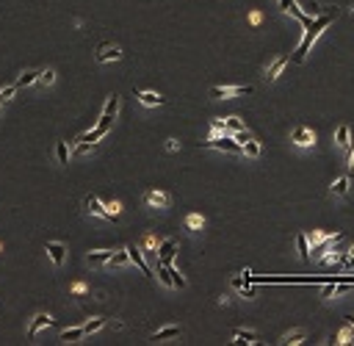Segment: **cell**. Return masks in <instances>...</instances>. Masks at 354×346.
<instances>
[{"mask_svg": "<svg viewBox=\"0 0 354 346\" xmlns=\"http://www.w3.org/2000/svg\"><path fill=\"white\" fill-rule=\"evenodd\" d=\"M332 20H335V11H332V9H324L321 14L316 17V20H307V22H304V28H307V31H304L302 45H299L296 53H293V61L302 64L304 58H307V53H310V48H313V42H316V39L321 36L324 28H329V22H332Z\"/></svg>", "mask_w": 354, "mask_h": 346, "instance_id": "1", "label": "cell"}, {"mask_svg": "<svg viewBox=\"0 0 354 346\" xmlns=\"http://www.w3.org/2000/svg\"><path fill=\"white\" fill-rule=\"evenodd\" d=\"M205 147H210V150H222V152H235L238 155L241 152V144L235 142V139H227V133L224 136H210L208 142H202Z\"/></svg>", "mask_w": 354, "mask_h": 346, "instance_id": "2", "label": "cell"}, {"mask_svg": "<svg viewBox=\"0 0 354 346\" xmlns=\"http://www.w3.org/2000/svg\"><path fill=\"white\" fill-rule=\"evenodd\" d=\"M291 142L296 144V147H316V133L304 125H296L291 131Z\"/></svg>", "mask_w": 354, "mask_h": 346, "instance_id": "3", "label": "cell"}, {"mask_svg": "<svg viewBox=\"0 0 354 346\" xmlns=\"http://www.w3.org/2000/svg\"><path fill=\"white\" fill-rule=\"evenodd\" d=\"M174 255H177V241H174V238H166V241H161V244H158L155 257L163 263V266H169V263L174 261Z\"/></svg>", "mask_w": 354, "mask_h": 346, "instance_id": "4", "label": "cell"}, {"mask_svg": "<svg viewBox=\"0 0 354 346\" xmlns=\"http://www.w3.org/2000/svg\"><path fill=\"white\" fill-rule=\"evenodd\" d=\"M241 95H252V86H213L210 97H241Z\"/></svg>", "mask_w": 354, "mask_h": 346, "instance_id": "5", "label": "cell"}, {"mask_svg": "<svg viewBox=\"0 0 354 346\" xmlns=\"http://www.w3.org/2000/svg\"><path fill=\"white\" fill-rule=\"evenodd\" d=\"M86 208H88V210H92V213H94V216H100V219H108V222H114V219H116V216H114V213H111V210H108V208H105V205H103V202H100V199H97V197H94V194H88V197H86Z\"/></svg>", "mask_w": 354, "mask_h": 346, "instance_id": "6", "label": "cell"}, {"mask_svg": "<svg viewBox=\"0 0 354 346\" xmlns=\"http://www.w3.org/2000/svg\"><path fill=\"white\" fill-rule=\"evenodd\" d=\"M122 58V50L116 45H100L97 48V61L105 64V61H119Z\"/></svg>", "mask_w": 354, "mask_h": 346, "instance_id": "7", "label": "cell"}, {"mask_svg": "<svg viewBox=\"0 0 354 346\" xmlns=\"http://www.w3.org/2000/svg\"><path fill=\"white\" fill-rule=\"evenodd\" d=\"M127 257H130V263H136V266L141 269V274L152 277V266L144 261V255H141V249H139V247H127Z\"/></svg>", "mask_w": 354, "mask_h": 346, "instance_id": "8", "label": "cell"}, {"mask_svg": "<svg viewBox=\"0 0 354 346\" xmlns=\"http://www.w3.org/2000/svg\"><path fill=\"white\" fill-rule=\"evenodd\" d=\"M144 202L147 205H152V208H169V194L166 191H147L144 194Z\"/></svg>", "mask_w": 354, "mask_h": 346, "instance_id": "9", "label": "cell"}, {"mask_svg": "<svg viewBox=\"0 0 354 346\" xmlns=\"http://www.w3.org/2000/svg\"><path fill=\"white\" fill-rule=\"evenodd\" d=\"M338 241H340V233H329V236H327V238H321V241L316 244V249H310V252L318 257V261H321V255H324V252H327L329 247H335Z\"/></svg>", "mask_w": 354, "mask_h": 346, "instance_id": "10", "label": "cell"}, {"mask_svg": "<svg viewBox=\"0 0 354 346\" xmlns=\"http://www.w3.org/2000/svg\"><path fill=\"white\" fill-rule=\"evenodd\" d=\"M288 67V56H277L274 61H271V67H269V72H266V78H269V83L271 80H277L282 75V69Z\"/></svg>", "mask_w": 354, "mask_h": 346, "instance_id": "11", "label": "cell"}, {"mask_svg": "<svg viewBox=\"0 0 354 346\" xmlns=\"http://www.w3.org/2000/svg\"><path fill=\"white\" fill-rule=\"evenodd\" d=\"M335 144H338L340 150H349L351 147V131H349V125L335 127Z\"/></svg>", "mask_w": 354, "mask_h": 346, "instance_id": "12", "label": "cell"}, {"mask_svg": "<svg viewBox=\"0 0 354 346\" xmlns=\"http://www.w3.org/2000/svg\"><path fill=\"white\" fill-rule=\"evenodd\" d=\"M53 324V319L47 313H39L36 319L31 321V330H28V338H36L39 335V330H45V327H50Z\"/></svg>", "mask_w": 354, "mask_h": 346, "instance_id": "13", "label": "cell"}, {"mask_svg": "<svg viewBox=\"0 0 354 346\" xmlns=\"http://www.w3.org/2000/svg\"><path fill=\"white\" fill-rule=\"evenodd\" d=\"M177 335H180V327H177V324H169V327H163V330H158L155 335L150 338V341H152V343H161V341H169V338H177Z\"/></svg>", "mask_w": 354, "mask_h": 346, "instance_id": "14", "label": "cell"}, {"mask_svg": "<svg viewBox=\"0 0 354 346\" xmlns=\"http://www.w3.org/2000/svg\"><path fill=\"white\" fill-rule=\"evenodd\" d=\"M241 155H246V158H260V142H255V139H246L244 144H241Z\"/></svg>", "mask_w": 354, "mask_h": 346, "instance_id": "15", "label": "cell"}, {"mask_svg": "<svg viewBox=\"0 0 354 346\" xmlns=\"http://www.w3.org/2000/svg\"><path fill=\"white\" fill-rule=\"evenodd\" d=\"M47 255H50V261L56 266H61L64 257H67V249H64V244H47Z\"/></svg>", "mask_w": 354, "mask_h": 346, "instance_id": "16", "label": "cell"}, {"mask_svg": "<svg viewBox=\"0 0 354 346\" xmlns=\"http://www.w3.org/2000/svg\"><path fill=\"white\" fill-rule=\"evenodd\" d=\"M349 186H351V183H349V178L343 175V178H338L332 186H329V191H332L335 197H346V194H349Z\"/></svg>", "mask_w": 354, "mask_h": 346, "instance_id": "17", "label": "cell"}, {"mask_svg": "<svg viewBox=\"0 0 354 346\" xmlns=\"http://www.w3.org/2000/svg\"><path fill=\"white\" fill-rule=\"evenodd\" d=\"M136 97H139L144 105H150V108L152 105H163V97L155 95V92H136Z\"/></svg>", "mask_w": 354, "mask_h": 346, "instance_id": "18", "label": "cell"}, {"mask_svg": "<svg viewBox=\"0 0 354 346\" xmlns=\"http://www.w3.org/2000/svg\"><path fill=\"white\" fill-rule=\"evenodd\" d=\"M114 255V252H108V249H100V252H92L88 255V266H105L108 263V257Z\"/></svg>", "mask_w": 354, "mask_h": 346, "instance_id": "19", "label": "cell"}, {"mask_svg": "<svg viewBox=\"0 0 354 346\" xmlns=\"http://www.w3.org/2000/svg\"><path fill=\"white\" fill-rule=\"evenodd\" d=\"M296 249H299V257H302V261H310V241H307L304 233L296 236Z\"/></svg>", "mask_w": 354, "mask_h": 346, "instance_id": "20", "label": "cell"}, {"mask_svg": "<svg viewBox=\"0 0 354 346\" xmlns=\"http://www.w3.org/2000/svg\"><path fill=\"white\" fill-rule=\"evenodd\" d=\"M86 332H83V327H72V330H64L61 332V341L64 343H75V341H80Z\"/></svg>", "mask_w": 354, "mask_h": 346, "instance_id": "21", "label": "cell"}, {"mask_svg": "<svg viewBox=\"0 0 354 346\" xmlns=\"http://www.w3.org/2000/svg\"><path fill=\"white\" fill-rule=\"evenodd\" d=\"M233 338L238 343H257V335L252 330H233Z\"/></svg>", "mask_w": 354, "mask_h": 346, "instance_id": "22", "label": "cell"}, {"mask_svg": "<svg viewBox=\"0 0 354 346\" xmlns=\"http://www.w3.org/2000/svg\"><path fill=\"white\" fill-rule=\"evenodd\" d=\"M105 133H108V131H105V127H94V131H88V133H83V136H80L78 139V142H86V144H94V142H97V139H103L105 136Z\"/></svg>", "mask_w": 354, "mask_h": 346, "instance_id": "23", "label": "cell"}, {"mask_svg": "<svg viewBox=\"0 0 354 346\" xmlns=\"http://www.w3.org/2000/svg\"><path fill=\"white\" fill-rule=\"evenodd\" d=\"M224 127H227V133H238V131H244V119H241V116H227V119H224Z\"/></svg>", "mask_w": 354, "mask_h": 346, "instance_id": "24", "label": "cell"}, {"mask_svg": "<svg viewBox=\"0 0 354 346\" xmlns=\"http://www.w3.org/2000/svg\"><path fill=\"white\" fill-rule=\"evenodd\" d=\"M105 324H108V319H92V321H86V324H83V332H86V335H92V332L103 330Z\"/></svg>", "mask_w": 354, "mask_h": 346, "instance_id": "25", "label": "cell"}, {"mask_svg": "<svg viewBox=\"0 0 354 346\" xmlns=\"http://www.w3.org/2000/svg\"><path fill=\"white\" fill-rule=\"evenodd\" d=\"M36 80H39V72H25V75H20V78H17V89H25V86L36 83Z\"/></svg>", "mask_w": 354, "mask_h": 346, "instance_id": "26", "label": "cell"}, {"mask_svg": "<svg viewBox=\"0 0 354 346\" xmlns=\"http://www.w3.org/2000/svg\"><path fill=\"white\" fill-rule=\"evenodd\" d=\"M186 227H188V230H202V227H205V219H202L199 213H188Z\"/></svg>", "mask_w": 354, "mask_h": 346, "instance_id": "27", "label": "cell"}, {"mask_svg": "<svg viewBox=\"0 0 354 346\" xmlns=\"http://www.w3.org/2000/svg\"><path fill=\"white\" fill-rule=\"evenodd\" d=\"M169 277H172V285H174V288H186V277H183V274L180 272H177V269L172 266V263H169Z\"/></svg>", "mask_w": 354, "mask_h": 346, "instance_id": "28", "label": "cell"}, {"mask_svg": "<svg viewBox=\"0 0 354 346\" xmlns=\"http://www.w3.org/2000/svg\"><path fill=\"white\" fill-rule=\"evenodd\" d=\"M304 341V330H296V332H288V335H282V343L293 346V343H302Z\"/></svg>", "mask_w": 354, "mask_h": 346, "instance_id": "29", "label": "cell"}, {"mask_svg": "<svg viewBox=\"0 0 354 346\" xmlns=\"http://www.w3.org/2000/svg\"><path fill=\"white\" fill-rule=\"evenodd\" d=\"M125 263H130V257H127V249H125V252H116V255L108 257V266H125Z\"/></svg>", "mask_w": 354, "mask_h": 346, "instance_id": "30", "label": "cell"}, {"mask_svg": "<svg viewBox=\"0 0 354 346\" xmlns=\"http://www.w3.org/2000/svg\"><path fill=\"white\" fill-rule=\"evenodd\" d=\"M56 158H58V163H69V150H67V142H58V144H56Z\"/></svg>", "mask_w": 354, "mask_h": 346, "instance_id": "31", "label": "cell"}, {"mask_svg": "<svg viewBox=\"0 0 354 346\" xmlns=\"http://www.w3.org/2000/svg\"><path fill=\"white\" fill-rule=\"evenodd\" d=\"M116 111H119V97H116V95H111V97H108V103H105V108H103V114L116 116Z\"/></svg>", "mask_w": 354, "mask_h": 346, "instance_id": "32", "label": "cell"}, {"mask_svg": "<svg viewBox=\"0 0 354 346\" xmlns=\"http://www.w3.org/2000/svg\"><path fill=\"white\" fill-rule=\"evenodd\" d=\"M343 288H346L343 283H338V285H335V283H329V285H324V296H327V299H332L335 294H338V291H343Z\"/></svg>", "mask_w": 354, "mask_h": 346, "instance_id": "33", "label": "cell"}, {"mask_svg": "<svg viewBox=\"0 0 354 346\" xmlns=\"http://www.w3.org/2000/svg\"><path fill=\"white\" fill-rule=\"evenodd\" d=\"M17 95V83H11V86H3L0 89V103H6V100H11Z\"/></svg>", "mask_w": 354, "mask_h": 346, "instance_id": "34", "label": "cell"}, {"mask_svg": "<svg viewBox=\"0 0 354 346\" xmlns=\"http://www.w3.org/2000/svg\"><path fill=\"white\" fill-rule=\"evenodd\" d=\"M53 80H56V72H53V69H45V72H39V83L50 86Z\"/></svg>", "mask_w": 354, "mask_h": 346, "instance_id": "35", "label": "cell"}, {"mask_svg": "<svg viewBox=\"0 0 354 346\" xmlns=\"http://www.w3.org/2000/svg\"><path fill=\"white\" fill-rule=\"evenodd\" d=\"M210 125H213V133H210V136H222V133H227V127H224V119H213Z\"/></svg>", "mask_w": 354, "mask_h": 346, "instance_id": "36", "label": "cell"}, {"mask_svg": "<svg viewBox=\"0 0 354 346\" xmlns=\"http://www.w3.org/2000/svg\"><path fill=\"white\" fill-rule=\"evenodd\" d=\"M329 236V233H324V230H313L310 233V236H307V241H313V244H318V241H321V238H327Z\"/></svg>", "mask_w": 354, "mask_h": 346, "instance_id": "37", "label": "cell"}, {"mask_svg": "<svg viewBox=\"0 0 354 346\" xmlns=\"http://www.w3.org/2000/svg\"><path fill=\"white\" fill-rule=\"evenodd\" d=\"M144 247H147V249H150V252H152V255H155V249H158V244H155V238H152V236H147V238H144Z\"/></svg>", "mask_w": 354, "mask_h": 346, "instance_id": "38", "label": "cell"}, {"mask_svg": "<svg viewBox=\"0 0 354 346\" xmlns=\"http://www.w3.org/2000/svg\"><path fill=\"white\" fill-rule=\"evenodd\" d=\"M241 296H244V299H255V296H257V291L249 285V288H241Z\"/></svg>", "mask_w": 354, "mask_h": 346, "instance_id": "39", "label": "cell"}, {"mask_svg": "<svg viewBox=\"0 0 354 346\" xmlns=\"http://www.w3.org/2000/svg\"><path fill=\"white\" fill-rule=\"evenodd\" d=\"M92 147H94V144H86V142H80V144H78V150H75V152H78V155H83V152H88Z\"/></svg>", "mask_w": 354, "mask_h": 346, "instance_id": "40", "label": "cell"}, {"mask_svg": "<svg viewBox=\"0 0 354 346\" xmlns=\"http://www.w3.org/2000/svg\"><path fill=\"white\" fill-rule=\"evenodd\" d=\"M349 166L354 169V147H351V152H349Z\"/></svg>", "mask_w": 354, "mask_h": 346, "instance_id": "41", "label": "cell"}, {"mask_svg": "<svg viewBox=\"0 0 354 346\" xmlns=\"http://www.w3.org/2000/svg\"><path fill=\"white\" fill-rule=\"evenodd\" d=\"M349 324H351V327H354V316H349Z\"/></svg>", "mask_w": 354, "mask_h": 346, "instance_id": "42", "label": "cell"}]
</instances>
